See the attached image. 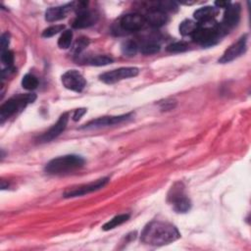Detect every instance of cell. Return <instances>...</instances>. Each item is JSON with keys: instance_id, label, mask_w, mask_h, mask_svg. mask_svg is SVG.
I'll use <instances>...</instances> for the list:
<instances>
[{"instance_id": "obj_7", "label": "cell", "mask_w": 251, "mask_h": 251, "mask_svg": "<svg viewBox=\"0 0 251 251\" xmlns=\"http://www.w3.org/2000/svg\"><path fill=\"white\" fill-rule=\"evenodd\" d=\"M86 3H78V6L76 8L77 16L73 22V27L74 28H85L89 27L93 25L98 20V16L96 13L87 10L85 8Z\"/></svg>"}, {"instance_id": "obj_27", "label": "cell", "mask_w": 251, "mask_h": 251, "mask_svg": "<svg viewBox=\"0 0 251 251\" xmlns=\"http://www.w3.org/2000/svg\"><path fill=\"white\" fill-rule=\"evenodd\" d=\"M65 29V25H51L47 28H45L42 31V36L43 37H51L54 36L55 34L63 31Z\"/></svg>"}, {"instance_id": "obj_28", "label": "cell", "mask_w": 251, "mask_h": 251, "mask_svg": "<svg viewBox=\"0 0 251 251\" xmlns=\"http://www.w3.org/2000/svg\"><path fill=\"white\" fill-rule=\"evenodd\" d=\"M1 62L6 67H13L14 63V54L11 50H5L1 52Z\"/></svg>"}, {"instance_id": "obj_13", "label": "cell", "mask_w": 251, "mask_h": 251, "mask_svg": "<svg viewBox=\"0 0 251 251\" xmlns=\"http://www.w3.org/2000/svg\"><path fill=\"white\" fill-rule=\"evenodd\" d=\"M68 121H69V113H64L63 115H61L57 123L54 124L47 131H45L39 137L40 142H49L54 138L58 137L67 127Z\"/></svg>"}, {"instance_id": "obj_3", "label": "cell", "mask_w": 251, "mask_h": 251, "mask_svg": "<svg viewBox=\"0 0 251 251\" xmlns=\"http://www.w3.org/2000/svg\"><path fill=\"white\" fill-rule=\"evenodd\" d=\"M36 96L33 93H26V94H18L5 103L2 104L0 108V121L1 124L5 122V120L12 117L18 111L25 108V106L29 103H32L35 100Z\"/></svg>"}, {"instance_id": "obj_6", "label": "cell", "mask_w": 251, "mask_h": 251, "mask_svg": "<svg viewBox=\"0 0 251 251\" xmlns=\"http://www.w3.org/2000/svg\"><path fill=\"white\" fill-rule=\"evenodd\" d=\"M139 73L138 68L135 67H123L116 70H112L110 72H106L100 75L99 78L101 81L107 84H113L120 80L136 76Z\"/></svg>"}, {"instance_id": "obj_9", "label": "cell", "mask_w": 251, "mask_h": 251, "mask_svg": "<svg viewBox=\"0 0 251 251\" xmlns=\"http://www.w3.org/2000/svg\"><path fill=\"white\" fill-rule=\"evenodd\" d=\"M108 182H109V177H102L95 181H92L87 184H83V185H80V186H77V187H75L73 189L66 191L64 193V197L65 198H73V197L86 195L88 193H91V192H94L96 190L103 188Z\"/></svg>"}, {"instance_id": "obj_2", "label": "cell", "mask_w": 251, "mask_h": 251, "mask_svg": "<svg viewBox=\"0 0 251 251\" xmlns=\"http://www.w3.org/2000/svg\"><path fill=\"white\" fill-rule=\"evenodd\" d=\"M84 165V159L77 155H65L52 159L45 166V172L50 175L62 176L73 173Z\"/></svg>"}, {"instance_id": "obj_23", "label": "cell", "mask_w": 251, "mask_h": 251, "mask_svg": "<svg viewBox=\"0 0 251 251\" xmlns=\"http://www.w3.org/2000/svg\"><path fill=\"white\" fill-rule=\"evenodd\" d=\"M113 62V59L105 56V55H98L95 56L93 58H91L90 60H88V64L91 66H96V67H100V66H106L109 65Z\"/></svg>"}, {"instance_id": "obj_16", "label": "cell", "mask_w": 251, "mask_h": 251, "mask_svg": "<svg viewBox=\"0 0 251 251\" xmlns=\"http://www.w3.org/2000/svg\"><path fill=\"white\" fill-rule=\"evenodd\" d=\"M144 18H145L146 23L154 27L163 26L164 25H166L168 23V20H169L167 14L165 12L158 10L156 8L150 10Z\"/></svg>"}, {"instance_id": "obj_29", "label": "cell", "mask_w": 251, "mask_h": 251, "mask_svg": "<svg viewBox=\"0 0 251 251\" xmlns=\"http://www.w3.org/2000/svg\"><path fill=\"white\" fill-rule=\"evenodd\" d=\"M159 8H156L158 10H161L163 12H167V11H173L175 9H176V4L175 2H171V1H163L158 3Z\"/></svg>"}, {"instance_id": "obj_14", "label": "cell", "mask_w": 251, "mask_h": 251, "mask_svg": "<svg viewBox=\"0 0 251 251\" xmlns=\"http://www.w3.org/2000/svg\"><path fill=\"white\" fill-rule=\"evenodd\" d=\"M240 19V6L239 4H229L226 8V12L223 18V27L225 29H229L234 27Z\"/></svg>"}, {"instance_id": "obj_26", "label": "cell", "mask_w": 251, "mask_h": 251, "mask_svg": "<svg viewBox=\"0 0 251 251\" xmlns=\"http://www.w3.org/2000/svg\"><path fill=\"white\" fill-rule=\"evenodd\" d=\"M187 49H188V44L184 41H176V42H174V43L168 45V47H167V50L172 53L184 52Z\"/></svg>"}, {"instance_id": "obj_18", "label": "cell", "mask_w": 251, "mask_h": 251, "mask_svg": "<svg viewBox=\"0 0 251 251\" xmlns=\"http://www.w3.org/2000/svg\"><path fill=\"white\" fill-rule=\"evenodd\" d=\"M129 219V215L128 214H120L115 216L114 218H112L110 221H108L106 224L103 225L102 228L103 230H110L113 229L121 225H123L124 223H126L127 220Z\"/></svg>"}, {"instance_id": "obj_1", "label": "cell", "mask_w": 251, "mask_h": 251, "mask_svg": "<svg viewBox=\"0 0 251 251\" xmlns=\"http://www.w3.org/2000/svg\"><path fill=\"white\" fill-rule=\"evenodd\" d=\"M179 237L180 233L174 225L162 221H152L144 226L140 239L148 245L162 246L172 243Z\"/></svg>"}, {"instance_id": "obj_10", "label": "cell", "mask_w": 251, "mask_h": 251, "mask_svg": "<svg viewBox=\"0 0 251 251\" xmlns=\"http://www.w3.org/2000/svg\"><path fill=\"white\" fill-rule=\"evenodd\" d=\"M247 48V35H242L236 42L231 44L219 59V63L226 64L233 61L234 59L241 56Z\"/></svg>"}, {"instance_id": "obj_5", "label": "cell", "mask_w": 251, "mask_h": 251, "mask_svg": "<svg viewBox=\"0 0 251 251\" xmlns=\"http://www.w3.org/2000/svg\"><path fill=\"white\" fill-rule=\"evenodd\" d=\"M169 201L173 208L177 213H186L191 208V202L183 192V187L180 182L176 183L169 193Z\"/></svg>"}, {"instance_id": "obj_8", "label": "cell", "mask_w": 251, "mask_h": 251, "mask_svg": "<svg viewBox=\"0 0 251 251\" xmlns=\"http://www.w3.org/2000/svg\"><path fill=\"white\" fill-rule=\"evenodd\" d=\"M63 85L72 91L81 92L86 86V80L83 75L76 70H69L62 75Z\"/></svg>"}, {"instance_id": "obj_32", "label": "cell", "mask_w": 251, "mask_h": 251, "mask_svg": "<svg viewBox=\"0 0 251 251\" xmlns=\"http://www.w3.org/2000/svg\"><path fill=\"white\" fill-rule=\"evenodd\" d=\"M229 2L227 1H216L215 2V5L219 8H227L229 6Z\"/></svg>"}, {"instance_id": "obj_25", "label": "cell", "mask_w": 251, "mask_h": 251, "mask_svg": "<svg viewBox=\"0 0 251 251\" xmlns=\"http://www.w3.org/2000/svg\"><path fill=\"white\" fill-rule=\"evenodd\" d=\"M159 50H160V44L156 42H146L140 48V52L144 55L156 54L157 52H159Z\"/></svg>"}, {"instance_id": "obj_24", "label": "cell", "mask_w": 251, "mask_h": 251, "mask_svg": "<svg viewBox=\"0 0 251 251\" xmlns=\"http://www.w3.org/2000/svg\"><path fill=\"white\" fill-rule=\"evenodd\" d=\"M122 52L126 56H134L137 52V45L132 40H126L122 44Z\"/></svg>"}, {"instance_id": "obj_20", "label": "cell", "mask_w": 251, "mask_h": 251, "mask_svg": "<svg viewBox=\"0 0 251 251\" xmlns=\"http://www.w3.org/2000/svg\"><path fill=\"white\" fill-rule=\"evenodd\" d=\"M22 86L26 90H33L38 86V79L31 74H26L22 79Z\"/></svg>"}, {"instance_id": "obj_31", "label": "cell", "mask_w": 251, "mask_h": 251, "mask_svg": "<svg viewBox=\"0 0 251 251\" xmlns=\"http://www.w3.org/2000/svg\"><path fill=\"white\" fill-rule=\"evenodd\" d=\"M85 113H86V109H84V108L75 110V113H74V115H73V120H74V121H78Z\"/></svg>"}, {"instance_id": "obj_22", "label": "cell", "mask_w": 251, "mask_h": 251, "mask_svg": "<svg viewBox=\"0 0 251 251\" xmlns=\"http://www.w3.org/2000/svg\"><path fill=\"white\" fill-rule=\"evenodd\" d=\"M88 44H89V39H88V38L83 37V36H82V37H79V38H77L76 41L74 43L72 51H73V53H74L75 55H79V54L87 47Z\"/></svg>"}, {"instance_id": "obj_4", "label": "cell", "mask_w": 251, "mask_h": 251, "mask_svg": "<svg viewBox=\"0 0 251 251\" xmlns=\"http://www.w3.org/2000/svg\"><path fill=\"white\" fill-rule=\"evenodd\" d=\"M214 21L199 24L198 28L192 33V39L202 46H211L218 42L221 33V27L216 24H211Z\"/></svg>"}, {"instance_id": "obj_12", "label": "cell", "mask_w": 251, "mask_h": 251, "mask_svg": "<svg viewBox=\"0 0 251 251\" xmlns=\"http://www.w3.org/2000/svg\"><path fill=\"white\" fill-rule=\"evenodd\" d=\"M146 24L145 18L137 13H129L122 17L120 25L123 29L127 31H137Z\"/></svg>"}, {"instance_id": "obj_30", "label": "cell", "mask_w": 251, "mask_h": 251, "mask_svg": "<svg viewBox=\"0 0 251 251\" xmlns=\"http://www.w3.org/2000/svg\"><path fill=\"white\" fill-rule=\"evenodd\" d=\"M1 52L8 50V46L10 44V34L8 32H4L1 35Z\"/></svg>"}, {"instance_id": "obj_15", "label": "cell", "mask_w": 251, "mask_h": 251, "mask_svg": "<svg viewBox=\"0 0 251 251\" xmlns=\"http://www.w3.org/2000/svg\"><path fill=\"white\" fill-rule=\"evenodd\" d=\"M74 8V3L66 4L63 6L51 7L46 10L45 12V20L49 23L60 21L67 17L68 13Z\"/></svg>"}, {"instance_id": "obj_17", "label": "cell", "mask_w": 251, "mask_h": 251, "mask_svg": "<svg viewBox=\"0 0 251 251\" xmlns=\"http://www.w3.org/2000/svg\"><path fill=\"white\" fill-rule=\"evenodd\" d=\"M216 15H217V10L212 6L201 7L193 13V17L198 24H204V23L214 21V18Z\"/></svg>"}, {"instance_id": "obj_19", "label": "cell", "mask_w": 251, "mask_h": 251, "mask_svg": "<svg viewBox=\"0 0 251 251\" xmlns=\"http://www.w3.org/2000/svg\"><path fill=\"white\" fill-rule=\"evenodd\" d=\"M199 24L191 20H184L179 25V32L182 35H192V33L198 28Z\"/></svg>"}, {"instance_id": "obj_21", "label": "cell", "mask_w": 251, "mask_h": 251, "mask_svg": "<svg viewBox=\"0 0 251 251\" xmlns=\"http://www.w3.org/2000/svg\"><path fill=\"white\" fill-rule=\"evenodd\" d=\"M73 39V31L70 29H67L63 31L61 36L58 39V46L61 49H68L72 44Z\"/></svg>"}, {"instance_id": "obj_11", "label": "cell", "mask_w": 251, "mask_h": 251, "mask_svg": "<svg viewBox=\"0 0 251 251\" xmlns=\"http://www.w3.org/2000/svg\"><path fill=\"white\" fill-rule=\"evenodd\" d=\"M131 117V113L124 114L120 116H107V117H101L95 120H92L88 122L87 124L83 125L81 128H96V127H102V126H108L117 125L120 123H123L126 120H128Z\"/></svg>"}]
</instances>
